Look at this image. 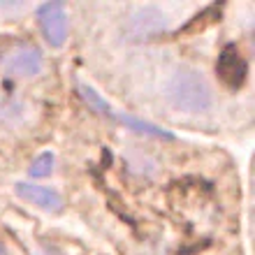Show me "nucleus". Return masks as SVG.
Wrapping results in <instances>:
<instances>
[{"label":"nucleus","mask_w":255,"mask_h":255,"mask_svg":"<svg viewBox=\"0 0 255 255\" xmlns=\"http://www.w3.org/2000/svg\"><path fill=\"white\" fill-rule=\"evenodd\" d=\"M169 98L186 112H204L211 107V88L197 70L183 67L169 81Z\"/></svg>","instance_id":"nucleus-1"},{"label":"nucleus","mask_w":255,"mask_h":255,"mask_svg":"<svg viewBox=\"0 0 255 255\" xmlns=\"http://www.w3.org/2000/svg\"><path fill=\"white\" fill-rule=\"evenodd\" d=\"M37 19L44 40L51 47H63L67 40V12L63 2H47L37 9Z\"/></svg>","instance_id":"nucleus-3"},{"label":"nucleus","mask_w":255,"mask_h":255,"mask_svg":"<svg viewBox=\"0 0 255 255\" xmlns=\"http://www.w3.org/2000/svg\"><path fill=\"white\" fill-rule=\"evenodd\" d=\"M121 121L126 123V126H130L132 130H137V132L153 134V137H165V139H174V137H172V132H167V130H162V128L153 126V123L139 121V119H132V116H121Z\"/></svg>","instance_id":"nucleus-7"},{"label":"nucleus","mask_w":255,"mask_h":255,"mask_svg":"<svg viewBox=\"0 0 255 255\" xmlns=\"http://www.w3.org/2000/svg\"><path fill=\"white\" fill-rule=\"evenodd\" d=\"M77 91H79V95H81V100L86 102L88 107L93 109V112H98V114H102V116H114V112H112V107H109L107 102L102 100L100 95L95 93L91 86H86V84H79L77 86Z\"/></svg>","instance_id":"nucleus-6"},{"label":"nucleus","mask_w":255,"mask_h":255,"mask_svg":"<svg viewBox=\"0 0 255 255\" xmlns=\"http://www.w3.org/2000/svg\"><path fill=\"white\" fill-rule=\"evenodd\" d=\"M216 70L221 74V79L232 88L242 86L244 79H246V63H244V58L237 47H225V51H223L221 58H218Z\"/></svg>","instance_id":"nucleus-5"},{"label":"nucleus","mask_w":255,"mask_h":255,"mask_svg":"<svg viewBox=\"0 0 255 255\" xmlns=\"http://www.w3.org/2000/svg\"><path fill=\"white\" fill-rule=\"evenodd\" d=\"M42 65H44L42 51L33 42H14L5 51H0V70L9 77L19 79L37 77L42 72Z\"/></svg>","instance_id":"nucleus-2"},{"label":"nucleus","mask_w":255,"mask_h":255,"mask_svg":"<svg viewBox=\"0 0 255 255\" xmlns=\"http://www.w3.org/2000/svg\"><path fill=\"white\" fill-rule=\"evenodd\" d=\"M16 195L21 200L30 202L35 207L44 209V211H63V197L58 190L54 188H47V186H35V183H26V181H19L16 183Z\"/></svg>","instance_id":"nucleus-4"},{"label":"nucleus","mask_w":255,"mask_h":255,"mask_svg":"<svg viewBox=\"0 0 255 255\" xmlns=\"http://www.w3.org/2000/svg\"><path fill=\"white\" fill-rule=\"evenodd\" d=\"M0 255H2V246H0Z\"/></svg>","instance_id":"nucleus-9"},{"label":"nucleus","mask_w":255,"mask_h":255,"mask_svg":"<svg viewBox=\"0 0 255 255\" xmlns=\"http://www.w3.org/2000/svg\"><path fill=\"white\" fill-rule=\"evenodd\" d=\"M54 162L56 160H54V155L51 153H40L33 162H30L28 174L33 176V179H44V176H49L51 172H54Z\"/></svg>","instance_id":"nucleus-8"}]
</instances>
